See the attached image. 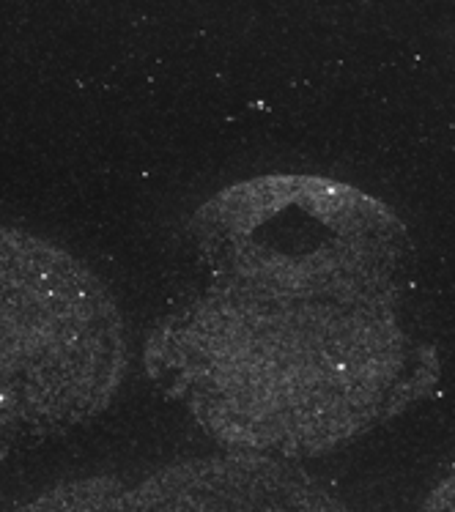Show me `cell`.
Returning <instances> with one entry per match:
<instances>
[{
    "instance_id": "1",
    "label": "cell",
    "mask_w": 455,
    "mask_h": 512,
    "mask_svg": "<svg viewBox=\"0 0 455 512\" xmlns=\"http://www.w3.org/2000/svg\"><path fill=\"white\" fill-rule=\"evenodd\" d=\"M127 367V324L96 272L0 225V466L99 417Z\"/></svg>"
},
{
    "instance_id": "2",
    "label": "cell",
    "mask_w": 455,
    "mask_h": 512,
    "mask_svg": "<svg viewBox=\"0 0 455 512\" xmlns=\"http://www.w3.org/2000/svg\"><path fill=\"white\" fill-rule=\"evenodd\" d=\"M272 463L239 455L195 460L127 485L116 477L69 482L14 512H277Z\"/></svg>"
}]
</instances>
